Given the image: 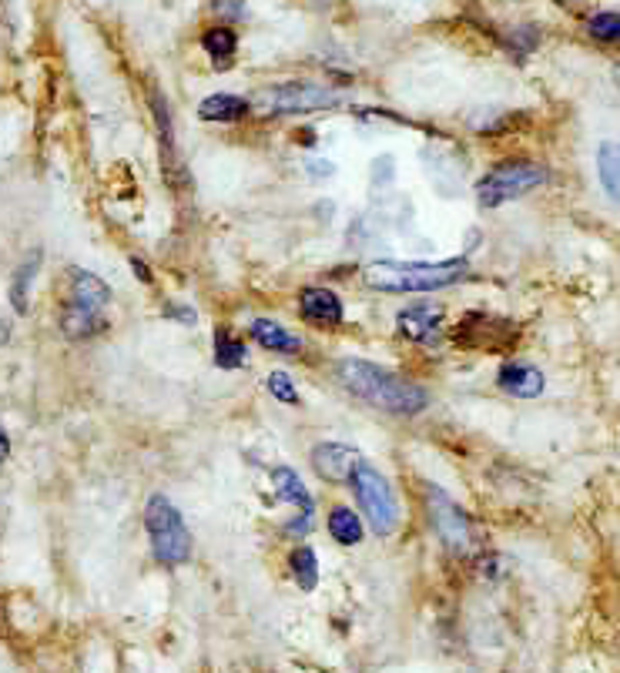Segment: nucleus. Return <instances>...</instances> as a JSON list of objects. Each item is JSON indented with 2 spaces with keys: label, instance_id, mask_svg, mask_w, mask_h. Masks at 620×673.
I'll return each instance as SVG.
<instances>
[{
  "label": "nucleus",
  "instance_id": "f257e3e1",
  "mask_svg": "<svg viewBox=\"0 0 620 673\" xmlns=\"http://www.w3.org/2000/svg\"><path fill=\"white\" fill-rule=\"evenodd\" d=\"M336 379L342 382V389L349 396H356L366 406L389 412V416H416L429 406V392L416 382H409L403 376H396L393 369H383V365L369 362V359H342L336 365Z\"/></svg>",
  "mask_w": 620,
  "mask_h": 673
},
{
  "label": "nucleus",
  "instance_id": "f03ea898",
  "mask_svg": "<svg viewBox=\"0 0 620 673\" xmlns=\"http://www.w3.org/2000/svg\"><path fill=\"white\" fill-rule=\"evenodd\" d=\"M470 275L466 258H446V262H372L362 272V285L372 292L409 295V292H440Z\"/></svg>",
  "mask_w": 620,
  "mask_h": 673
},
{
  "label": "nucleus",
  "instance_id": "7ed1b4c3",
  "mask_svg": "<svg viewBox=\"0 0 620 673\" xmlns=\"http://www.w3.org/2000/svg\"><path fill=\"white\" fill-rule=\"evenodd\" d=\"M111 302V288L108 282H101L94 272H84V268H71V298L68 309L61 315V329L68 339H88V335L108 329L104 322V305Z\"/></svg>",
  "mask_w": 620,
  "mask_h": 673
},
{
  "label": "nucleus",
  "instance_id": "20e7f679",
  "mask_svg": "<svg viewBox=\"0 0 620 673\" xmlns=\"http://www.w3.org/2000/svg\"><path fill=\"white\" fill-rule=\"evenodd\" d=\"M145 530L151 540V553L161 566H185L192 560V533L178 506L168 496H151L145 506Z\"/></svg>",
  "mask_w": 620,
  "mask_h": 673
},
{
  "label": "nucleus",
  "instance_id": "39448f33",
  "mask_svg": "<svg viewBox=\"0 0 620 673\" xmlns=\"http://www.w3.org/2000/svg\"><path fill=\"white\" fill-rule=\"evenodd\" d=\"M352 483V493H356V503L362 509V516H366L369 530L383 540V536H393L399 530V499H396V489L389 486V479L379 473L376 466L369 463H359L356 473L349 476Z\"/></svg>",
  "mask_w": 620,
  "mask_h": 673
},
{
  "label": "nucleus",
  "instance_id": "423d86ee",
  "mask_svg": "<svg viewBox=\"0 0 620 673\" xmlns=\"http://www.w3.org/2000/svg\"><path fill=\"white\" fill-rule=\"evenodd\" d=\"M342 104L339 91L319 88V84H269L248 98V108L259 111L262 118H285V114H309L329 111Z\"/></svg>",
  "mask_w": 620,
  "mask_h": 673
},
{
  "label": "nucleus",
  "instance_id": "0eeeda50",
  "mask_svg": "<svg viewBox=\"0 0 620 673\" xmlns=\"http://www.w3.org/2000/svg\"><path fill=\"white\" fill-rule=\"evenodd\" d=\"M547 178V168L537 161H503L476 181V201H480V208H500L533 188L547 185Z\"/></svg>",
  "mask_w": 620,
  "mask_h": 673
},
{
  "label": "nucleus",
  "instance_id": "6e6552de",
  "mask_svg": "<svg viewBox=\"0 0 620 673\" xmlns=\"http://www.w3.org/2000/svg\"><path fill=\"white\" fill-rule=\"evenodd\" d=\"M426 509H429V523H433L436 536L446 543V550H453L460 556L473 550L470 516H466L440 486H426Z\"/></svg>",
  "mask_w": 620,
  "mask_h": 673
},
{
  "label": "nucleus",
  "instance_id": "1a4fd4ad",
  "mask_svg": "<svg viewBox=\"0 0 620 673\" xmlns=\"http://www.w3.org/2000/svg\"><path fill=\"white\" fill-rule=\"evenodd\" d=\"M453 339L470 352H507L520 339V329L507 319H496V315L470 312L453 329Z\"/></svg>",
  "mask_w": 620,
  "mask_h": 673
},
{
  "label": "nucleus",
  "instance_id": "9d476101",
  "mask_svg": "<svg viewBox=\"0 0 620 673\" xmlns=\"http://www.w3.org/2000/svg\"><path fill=\"white\" fill-rule=\"evenodd\" d=\"M269 476H272V486H275V499H282V503H292V506L302 509L299 519L285 526V530L295 533V536L309 533L312 530V509H316V506H312V496H309V489H305L302 476L295 473V469H289V466H275Z\"/></svg>",
  "mask_w": 620,
  "mask_h": 673
},
{
  "label": "nucleus",
  "instance_id": "9b49d317",
  "mask_svg": "<svg viewBox=\"0 0 620 673\" xmlns=\"http://www.w3.org/2000/svg\"><path fill=\"white\" fill-rule=\"evenodd\" d=\"M362 456L346 442H319L312 449V469L326 479V483H349V476L356 473Z\"/></svg>",
  "mask_w": 620,
  "mask_h": 673
},
{
  "label": "nucleus",
  "instance_id": "f8f14e48",
  "mask_svg": "<svg viewBox=\"0 0 620 673\" xmlns=\"http://www.w3.org/2000/svg\"><path fill=\"white\" fill-rule=\"evenodd\" d=\"M299 312H302L305 322L319 325V329H336V325H342V319H346V312H342V298L336 292H329V288H319V285L302 288Z\"/></svg>",
  "mask_w": 620,
  "mask_h": 673
},
{
  "label": "nucleus",
  "instance_id": "ddd939ff",
  "mask_svg": "<svg viewBox=\"0 0 620 673\" xmlns=\"http://www.w3.org/2000/svg\"><path fill=\"white\" fill-rule=\"evenodd\" d=\"M396 329L409 342L433 345L440 339V329H443V309H436V305H413V309H403L396 315Z\"/></svg>",
  "mask_w": 620,
  "mask_h": 673
},
{
  "label": "nucleus",
  "instance_id": "4468645a",
  "mask_svg": "<svg viewBox=\"0 0 620 673\" xmlns=\"http://www.w3.org/2000/svg\"><path fill=\"white\" fill-rule=\"evenodd\" d=\"M496 386H500L507 396L517 399H537L547 389V379L537 365L530 362H503L500 372H496Z\"/></svg>",
  "mask_w": 620,
  "mask_h": 673
},
{
  "label": "nucleus",
  "instance_id": "2eb2a0df",
  "mask_svg": "<svg viewBox=\"0 0 620 673\" xmlns=\"http://www.w3.org/2000/svg\"><path fill=\"white\" fill-rule=\"evenodd\" d=\"M151 111H155V121H158V134H161V161H165V178L178 175L181 171V158H178V148H175V128H171V108L165 104V98L155 91L151 94Z\"/></svg>",
  "mask_w": 620,
  "mask_h": 673
},
{
  "label": "nucleus",
  "instance_id": "dca6fc26",
  "mask_svg": "<svg viewBox=\"0 0 620 673\" xmlns=\"http://www.w3.org/2000/svg\"><path fill=\"white\" fill-rule=\"evenodd\" d=\"M248 335H252L255 342L262 345V349H269L275 355L282 352H299L302 349V339H295V335L285 329V325L272 322V319H255L248 325Z\"/></svg>",
  "mask_w": 620,
  "mask_h": 673
},
{
  "label": "nucleus",
  "instance_id": "f3484780",
  "mask_svg": "<svg viewBox=\"0 0 620 673\" xmlns=\"http://www.w3.org/2000/svg\"><path fill=\"white\" fill-rule=\"evenodd\" d=\"M248 108V98H238V94H208V98L198 104V118L202 121H242Z\"/></svg>",
  "mask_w": 620,
  "mask_h": 673
},
{
  "label": "nucleus",
  "instance_id": "a211bd4d",
  "mask_svg": "<svg viewBox=\"0 0 620 673\" xmlns=\"http://www.w3.org/2000/svg\"><path fill=\"white\" fill-rule=\"evenodd\" d=\"M37 268H41V252L27 255L21 268L14 272V282H11V305L17 315H27V302H31V282L37 275Z\"/></svg>",
  "mask_w": 620,
  "mask_h": 673
},
{
  "label": "nucleus",
  "instance_id": "6ab92c4d",
  "mask_svg": "<svg viewBox=\"0 0 620 673\" xmlns=\"http://www.w3.org/2000/svg\"><path fill=\"white\" fill-rule=\"evenodd\" d=\"M202 47L218 67H228L232 64V57L238 54V34L232 31V27H212V31H205Z\"/></svg>",
  "mask_w": 620,
  "mask_h": 673
},
{
  "label": "nucleus",
  "instance_id": "aec40b11",
  "mask_svg": "<svg viewBox=\"0 0 620 673\" xmlns=\"http://www.w3.org/2000/svg\"><path fill=\"white\" fill-rule=\"evenodd\" d=\"M329 536L339 546H359L362 543V523L359 516L346 506H336L329 513Z\"/></svg>",
  "mask_w": 620,
  "mask_h": 673
},
{
  "label": "nucleus",
  "instance_id": "412c9836",
  "mask_svg": "<svg viewBox=\"0 0 620 673\" xmlns=\"http://www.w3.org/2000/svg\"><path fill=\"white\" fill-rule=\"evenodd\" d=\"M289 566H292V580L299 583V590L312 593L319 586V560L316 553H312V546H295L292 556H289Z\"/></svg>",
  "mask_w": 620,
  "mask_h": 673
},
{
  "label": "nucleus",
  "instance_id": "4be33fe9",
  "mask_svg": "<svg viewBox=\"0 0 620 673\" xmlns=\"http://www.w3.org/2000/svg\"><path fill=\"white\" fill-rule=\"evenodd\" d=\"M245 355H248V349L242 339H235L228 329L215 332V365L218 369H242Z\"/></svg>",
  "mask_w": 620,
  "mask_h": 673
},
{
  "label": "nucleus",
  "instance_id": "5701e85b",
  "mask_svg": "<svg viewBox=\"0 0 620 673\" xmlns=\"http://www.w3.org/2000/svg\"><path fill=\"white\" fill-rule=\"evenodd\" d=\"M617 171H620L617 144L614 141H604V144H600V151H597V175H600V181H604V191L610 195V201H617V195H620Z\"/></svg>",
  "mask_w": 620,
  "mask_h": 673
},
{
  "label": "nucleus",
  "instance_id": "b1692460",
  "mask_svg": "<svg viewBox=\"0 0 620 673\" xmlns=\"http://www.w3.org/2000/svg\"><path fill=\"white\" fill-rule=\"evenodd\" d=\"M265 389H269V396L272 399H279V402H285V406H299V392H295V382H292V376L289 372H282V369H275V372H269V379H265Z\"/></svg>",
  "mask_w": 620,
  "mask_h": 673
},
{
  "label": "nucleus",
  "instance_id": "393cba45",
  "mask_svg": "<svg viewBox=\"0 0 620 673\" xmlns=\"http://www.w3.org/2000/svg\"><path fill=\"white\" fill-rule=\"evenodd\" d=\"M620 34V17L617 11H597L590 17V37H597V41H617Z\"/></svg>",
  "mask_w": 620,
  "mask_h": 673
},
{
  "label": "nucleus",
  "instance_id": "a878e982",
  "mask_svg": "<svg viewBox=\"0 0 620 673\" xmlns=\"http://www.w3.org/2000/svg\"><path fill=\"white\" fill-rule=\"evenodd\" d=\"M537 44H540V31L533 24H523V27H517V31H510V47L517 57L533 54L537 51Z\"/></svg>",
  "mask_w": 620,
  "mask_h": 673
},
{
  "label": "nucleus",
  "instance_id": "bb28decb",
  "mask_svg": "<svg viewBox=\"0 0 620 673\" xmlns=\"http://www.w3.org/2000/svg\"><path fill=\"white\" fill-rule=\"evenodd\" d=\"M215 11L228 17V21H242L245 17V0H215Z\"/></svg>",
  "mask_w": 620,
  "mask_h": 673
},
{
  "label": "nucleus",
  "instance_id": "cd10ccee",
  "mask_svg": "<svg viewBox=\"0 0 620 673\" xmlns=\"http://www.w3.org/2000/svg\"><path fill=\"white\" fill-rule=\"evenodd\" d=\"M165 315H168V319H181V322H188V325L195 322V312H192V309H185V305H165Z\"/></svg>",
  "mask_w": 620,
  "mask_h": 673
},
{
  "label": "nucleus",
  "instance_id": "c85d7f7f",
  "mask_svg": "<svg viewBox=\"0 0 620 673\" xmlns=\"http://www.w3.org/2000/svg\"><path fill=\"white\" fill-rule=\"evenodd\" d=\"M309 175L312 178H332V175H336V165H332V161H312Z\"/></svg>",
  "mask_w": 620,
  "mask_h": 673
},
{
  "label": "nucleus",
  "instance_id": "c756f323",
  "mask_svg": "<svg viewBox=\"0 0 620 673\" xmlns=\"http://www.w3.org/2000/svg\"><path fill=\"white\" fill-rule=\"evenodd\" d=\"M131 268H135V278H141V282H145V285H151V268H148L145 262H141L138 255H131Z\"/></svg>",
  "mask_w": 620,
  "mask_h": 673
},
{
  "label": "nucleus",
  "instance_id": "7c9ffc66",
  "mask_svg": "<svg viewBox=\"0 0 620 673\" xmlns=\"http://www.w3.org/2000/svg\"><path fill=\"white\" fill-rule=\"evenodd\" d=\"M7 456H11V439H7V432L0 429V463H4Z\"/></svg>",
  "mask_w": 620,
  "mask_h": 673
},
{
  "label": "nucleus",
  "instance_id": "2f4dec72",
  "mask_svg": "<svg viewBox=\"0 0 620 673\" xmlns=\"http://www.w3.org/2000/svg\"><path fill=\"white\" fill-rule=\"evenodd\" d=\"M560 4H564L567 11H580V4H584V0H560Z\"/></svg>",
  "mask_w": 620,
  "mask_h": 673
},
{
  "label": "nucleus",
  "instance_id": "473e14b6",
  "mask_svg": "<svg viewBox=\"0 0 620 673\" xmlns=\"http://www.w3.org/2000/svg\"><path fill=\"white\" fill-rule=\"evenodd\" d=\"M4 329H7V325L0 322V342H7V339H11V332H4Z\"/></svg>",
  "mask_w": 620,
  "mask_h": 673
}]
</instances>
